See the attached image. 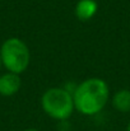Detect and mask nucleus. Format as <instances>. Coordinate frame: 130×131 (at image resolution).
Wrapping results in <instances>:
<instances>
[{
  "label": "nucleus",
  "mask_w": 130,
  "mask_h": 131,
  "mask_svg": "<svg viewBox=\"0 0 130 131\" xmlns=\"http://www.w3.org/2000/svg\"><path fill=\"white\" fill-rule=\"evenodd\" d=\"M73 98L75 111L83 116H96L110 101V87L101 78H88L77 84Z\"/></svg>",
  "instance_id": "nucleus-1"
},
{
  "label": "nucleus",
  "mask_w": 130,
  "mask_h": 131,
  "mask_svg": "<svg viewBox=\"0 0 130 131\" xmlns=\"http://www.w3.org/2000/svg\"><path fill=\"white\" fill-rule=\"evenodd\" d=\"M43 112L56 121H66L75 111L73 93L64 87H52L43 92L41 97Z\"/></svg>",
  "instance_id": "nucleus-2"
},
{
  "label": "nucleus",
  "mask_w": 130,
  "mask_h": 131,
  "mask_svg": "<svg viewBox=\"0 0 130 131\" xmlns=\"http://www.w3.org/2000/svg\"><path fill=\"white\" fill-rule=\"evenodd\" d=\"M3 68L6 71L21 75L31 62V51L27 43L18 37H9L0 46Z\"/></svg>",
  "instance_id": "nucleus-3"
},
{
  "label": "nucleus",
  "mask_w": 130,
  "mask_h": 131,
  "mask_svg": "<svg viewBox=\"0 0 130 131\" xmlns=\"http://www.w3.org/2000/svg\"><path fill=\"white\" fill-rule=\"evenodd\" d=\"M21 87H22L21 75L10 71L0 74V95L13 97L21 90Z\"/></svg>",
  "instance_id": "nucleus-4"
},
{
  "label": "nucleus",
  "mask_w": 130,
  "mask_h": 131,
  "mask_svg": "<svg viewBox=\"0 0 130 131\" xmlns=\"http://www.w3.org/2000/svg\"><path fill=\"white\" fill-rule=\"evenodd\" d=\"M98 12V3L96 0H78L74 8L77 19L82 22L91 20Z\"/></svg>",
  "instance_id": "nucleus-5"
},
{
  "label": "nucleus",
  "mask_w": 130,
  "mask_h": 131,
  "mask_svg": "<svg viewBox=\"0 0 130 131\" xmlns=\"http://www.w3.org/2000/svg\"><path fill=\"white\" fill-rule=\"evenodd\" d=\"M112 107L120 113L130 112V89H120L111 98Z\"/></svg>",
  "instance_id": "nucleus-6"
},
{
  "label": "nucleus",
  "mask_w": 130,
  "mask_h": 131,
  "mask_svg": "<svg viewBox=\"0 0 130 131\" xmlns=\"http://www.w3.org/2000/svg\"><path fill=\"white\" fill-rule=\"evenodd\" d=\"M23 131H38L37 129H26V130H23Z\"/></svg>",
  "instance_id": "nucleus-7"
},
{
  "label": "nucleus",
  "mask_w": 130,
  "mask_h": 131,
  "mask_svg": "<svg viewBox=\"0 0 130 131\" xmlns=\"http://www.w3.org/2000/svg\"><path fill=\"white\" fill-rule=\"evenodd\" d=\"M1 69H3V62H1V57H0V71H1Z\"/></svg>",
  "instance_id": "nucleus-8"
},
{
  "label": "nucleus",
  "mask_w": 130,
  "mask_h": 131,
  "mask_svg": "<svg viewBox=\"0 0 130 131\" xmlns=\"http://www.w3.org/2000/svg\"><path fill=\"white\" fill-rule=\"evenodd\" d=\"M126 131H130V122L128 124V126H126Z\"/></svg>",
  "instance_id": "nucleus-9"
}]
</instances>
